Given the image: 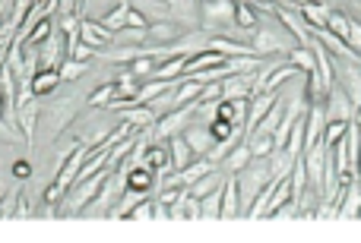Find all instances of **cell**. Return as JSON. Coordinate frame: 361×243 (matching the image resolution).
I'll return each instance as SVG.
<instances>
[{
  "mask_svg": "<svg viewBox=\"0 0 361 243\" xmlns=\"http://www.w3.org/2000/svg\"><path fill=\"white\" fill-rule=\"evenodd\" d=\"M95 48H92V44H86V41H76V48H73V54H70V57L73 60H86V64H89L92 57H95Z\"/></svg>",
  "mask_w": 361,
  "mask_h": 243,
  "instance_id": "cell-34",
  "label": "cell"
},
{
  "mask_svg": "<svg viewBox=\"0 0 361 243\" xmlns=\"http://www.w3.org/2000/svg\"><path fill=\"white\" fill-rule=\"evenodd\" d=\"M149 218H156V199H140L127 212V221H149Z\"/></svg>",
  "mask_w": 361,
  "mask_h": 243,
  "instance_id": "cell-31",
  "label": "cell"
},
{
  "mask_svg": "<svg viewBox=\"0 0 361 243\" xmlns=\"http://www.w3.org/2000/svg\"><path fill=\"white\" fill-rule=\"evenodd\" d=\"M172 218L174 221H196V218H203V202L194 196L190 190H184V196L178 199L172 206Z\"/></svg>",
  "mask_w": 361,
  "mask_h": 243,
  "instance_id": "cell-15",
  "label": "cell"
},
{
  "mask_svg": "<svg viewBox=\"0 0 361 243\" xmlns=\"http://www.w3.org/2000/svg\"><path fill=\"white\" fill-rule=\"evenodd\" d=\"M13 177L16 180H32V162L29 158H19V162L13 164Z\"/></svg>",
  "mask_w": 361,
  "mask_h": 243,
  "instance_id": "cell-36",
  "label": "cell"
},
{
  "mask_svg": "<svg viewBox=\"0 0 361 243\" xmlns=\"http://www.w3.org/2000/svg\"><path fill=\"white\" fill-rule=\"evenodd\" d=\"M38 120H41V98H29V101L19 104V130H23V142L26 148L35 146L38 136Z\"/></svg>",
  "mask_w": 361,
  "mask_h": 243,
  "instance_id": "cell-6",
  "label": "cell"
},
{
  "mask_svg": "<svg viewBox=\"0 0 361 243\" xmlns=\"http://www.w3.org/2000/svg\"><path fill=\"white\" fill-rule=\"evenodd\" d=\"M276 101H279V95L276 92H257L254 98H250V110H248V136L250 133L257 130V124H260V120L266 117V114H270L272 108H276Z\"/></svg>",
  "mask_w": 361,
  "mask_h": 243,
  "instance_id": "cell-11",
  "label": "cell"
},
{
  "mask_svg": "<svg viewBox=\"0 0 361 243\" xmlns=\"http://www.w3.org/2000/svg\"><path fill=\"white\" fill-rule=\"evenodd\" d=\"M228 60H232L228 54L206 48V51L194 54V57L187 60V66H184V76H194V73H200V70H212V66H222V64H228Z\"/></svg>",
  "mask_w": 361,
  "mask_h": 243,
  "instance_id": "cell-13",
  "label": "cell"
},
{
  "mask_svg": "<svg viewBox=\"0 0 361 243\" xmlns=\"http://www.w3.org/2000/svg\"><path fill=\"white\" fill-rule=\"evenodd\" d=\"M130 10H133V3H130V0H118V3H114V7L102 16V22H105L111 32H118V29H124V26H127Z\"/></svg>",
  "mask_w": 361,
  "mask_h": 243,
  "instance_id": "cell-22",
  "label": "cell"
},
{
  "mask_svg": "<svg viewBox=\"0 0 361 243\" xmlns=\"http://www.w3.org/2000/svg\"><path fill=\"white\" fill-rule=\"evenodd\" d=\"M180 29H184V26H178L174 19L152 22V26H149V44H172V41H178Z\"/></svg>",
  "mask_w": 361,
  "mask_h": 243,
  "instance_id": "cell-18",
  "label": "cell"
},
{
  "mask_svg": "<svg viewBox=\"0 0 361 243\" xmlns=\"http://www.w3.org/2000/svg\"><path fill=\"white\" fill-rule=\"evenodd\" d=\"M222 186H225V184H222ZM222 186L212 190L210 196L200 199V202H203V218H222Z\"/></svg>",
  "mask_w": 361,
  "mask_h": 243,
  "instance_id": "cell-29",
  "label": "cell"
},
{
  "mask_svg": "<svg viewBox=\"0 0 361 243\" xmlns=\"http://www.w3.org/2000/svg\"><path fill=\"white\" fill-rule=\"evenodd\" d=\"M156 218L158 221H172V206H165V202H158L156 199Z\"/></svg>",
  "mask_w": 361,
  "mask_h": 243,
  "instance_id": "cell-38",
  "label": "cell"
},
{
  "mask_svg": "<svg viewBox=\"0 0 361 243\" xmlns=\"http://www.w3.org/2000/svg\"><path fill=\"white\" fill-rule=\"evenodd\" d=\"M234 10H238L234 0H203L200 3V29L210 38L232 35V29H225V26H238L234 22Z\"/></svg>",
  "mask_w": 361,
  "mask_h": 243,
  "instance_id": "cell-2",
  "label": "cell"
},
{
  "mask_svg": "<svg viewBox=\"0 0 361 243\" xmlns=\"http://www.w3.org/2000/svg\"><path fill=\"white\" fill-rule=\"evenodd\" d=\"M250 158H254V152H250V142H238V146L232 148V152L225 155V162H222V171L225 174H238V171H244L250 164Z\"/></svg>",
  "mask_w": 361,
  "mask_h": 243,
  "instance_id": "cell-17",
  "label": "cell"
},
{
  "mask_svg": "<svg viewBox=\"0 0 361 243\" xmlns=\"http://www.w3.org/2000/svg\"><path fill=\"white\" fill-rule=\"evenodd\" d=\"M349 44H352L355 51H361V26L352 19V35H349Z\"/></svg>",
  "mask_w": 361,
  "mask_h": 243,
  "instance_id": "cell-37",
  "label": "cell"
},
{
  "mask_svg": "<svg viewBox=\"0 0 361 243\" xmlns=\"http://www.w3.org/2000/svg\"><path fill=\"white\" fill-rule=\"evenodd\" d=\"M67 60V35L60 32V26L38 44V64L41 70H60V64Z\"/></svg>",
  "mask_w": 361,
  "mask_h": 243,
  "instance_id": "cell-5",
  "label": "cell"
},
{
  "mask_svg": "<svg viewBox=\"0 0 361 243\" xmlns=\"http://www.w3.org/2000/svg\"><path fill=\"white\" fill-rule=\"evenodd\" d=\"M196 117H200V98L190 101V104H180V108L168 110V114H162L152 133H156V139H172V136H178V133L187 130Z\"/></svg>",
  "mask_w": 361,
  "mask_h": 243,
  "instance_id": "cell-3",
  "label": "cell"
},
{
  "mask_svg": "<svg viewBox=\"0 0 361 243\" xmlns=\"http://www.w3.org/2000/svg\"><path fill=\"white\" fill-rule=\"evenodd\" d=\"M60 82H64L60 79V70H38L35 79H32V92H35L38 98H48Z\"/></svg>",
  "mask_w": 361,
  "mask_h": 243,
  "instance_id": "cell-21",
  "label": "cell"
},
{
  "mask_svg": "<svg viewBox=\"0 0 361 243\" xmlns=\"http://www.w3.org/2000/svg\"><path fill=\"white\" fill-rule=\"evenodd\" d=\"M222 218H241V186H238V174H228L225 186H222Z\"/></svg>",
  "mask_w": 361,
  "mask_h": 243,
  "instance_id": "cell-14",
  "label": "cell"
},
{
  "mask_svg": "<svg viewBox=\"0 0 361 243\" xmlns=\"http://www.w3.org/2000/svg\"><path fill=\"white\" fill-rule=\"evenodd\" d=\"M86 73H89V64H86V60L67 57L64 64H60V79H64V82H80Z\"/></svg>",
  "mask_w": 361,
  "mask_h": 243,
  "instance_id": "cell-25",
  "label": "cell"
},
{
  "mask_svg": "<svg viewBox=\"0 0 361 243\" xmlns=\"http://www.w3.org/2000/svg\"><path fill=\"white\" fill-rule=\"evenodd\" d=\"M257 73H232L222 79V98H254Z\"/></svg>",
  "mask_w": 361,
  "mask_h": 243,
  "instance_id": "cell-10",
  "label": "cell"
},
{
  "mask_svg": "<svg viewBox=\"0 0 361 243\" xmlns=\"http://www.w3.org/2000/svg\"><path fill=\"white\" fill-rule=\"evenodd\" d=\"M225 180H228V174H222V168H216V171H210V174H203L194 186H187V190L194 193L196 199H203V196H210L212 190H219V186L225 184Z\"/></svg>",
  "mask_w": 361,
  "mask_h": 243,
  "instance_id": "cell-20",
  "label": "cell"
},
{
  "mask_svg": "<svg viewBox=\"0 0 361 243\" xmlns=\"http://www.w3.org/2000/svg\"><path fill=\"white\" fill-rule=\"evenodd\" d=\"M200 0H168V13L184 29H200Z\"/></svg>",
  "mask_w": 361,
  "mask_h": 243,
  "instance_id": "cell-9",
  "label": "cell"
},
{
  "mask_svg": "<svg viewBox=\"0 0 361 243\" xmlns=\"http://www.w3.org/2000/svg\"><path fill=\"white\" fill-rule=\"evenodd\" d=\"M156 66H158V60H156V57H136L133 64H130V70H133V73L140 76V79H152Z\"/></svg>",
  "mask_w": 361,
  "mask_h": 243,
  "instance_id": "cell-33",
  "label": "cell"
},
{
  "mask_svg": "<svg viewBox=\"0 0 361 243\" xmlns=\"http://www.w3.org/2000/svg\"><path fill=\"white\" fill-rule=\"evenodd\" d=\"M54 29H57V19H54V16H45V19H41V22L35 26V29L29 32V38H26L23 44H41Z\"/></svg>",
  "mask_w": 361,
  "mask_h": 243,
  "instance_id": "cell-28",
  "label": "cell"
},
{
  "mask_svg": "<svg viewBox=\"0 0 361 243\" xmlns=\"http://www.w3.org/2000/svg\"><path fill=\"white\" fill-rule=\"evenodd\" d=\"M304 186H308V164L295 162V168H292V199L295 202L304 199Z\"/></svg>",
  "mask_w": 361,
  "mask_h": 243,
  "instance_id": "cell-27",
  "label": "cell"
},
{
  "mask_svg": "<svg viewBox=\"0 0 361 243\" xmlns=\"http://www.w3.org/2000/svg\"><path fill=\"white\" fill-rule=\"evenodd\" d=\"M80 41L92 44L95 51H102V48L114 44V32L108 29L102 19H89V16H83V26H80Z\"/></svg>",
  "mask_w": 361,
  "mask_h": 243,
  "instance_id": "cell-7",
  "label": "cell"
},
{
  "mask_svg": "<svg viewBox=\"0 0 361 243\" xmlns=\"http://www.w3.org/2000/svg\"><path fill=\"white\" fill-rule=\"evenodd\" d=\"M89 95L92 92H86L80 82H73L70 86V92H64V95H54L51 101L41 104V120H38V133L45 136V142H54L60 136V133H67L70 124L76 120V114H80V108H83V101L89 104Z\"/></svg>",
  "mask_w": 361,
  "mask_h": 243,
  "instance_id": "cell-1",
  "label": "cell"
},
{
  "mask_svg": "<svg viewBox=\"0 0 361 243\" xmlns=\"http://www.w3.org/2000/svg\"><path fill=\"white\" fill-rule=\"evenodd\" d=\"M222 98V82H206L200 92V101H219Z\"/></svg>",
  "mask_w": 361,
  "mask_h": 243,
  "instance_id": "cell-35",
  "label": "cell"
},
{
  "mask_svg": "<svg viewBox=\"0 0 361 243\" xmlns=\"http://www.w3.org/2000/svg\"><path fill=\"white\" fill-rule=\"evenodd\" d=\"M149 41V29H133V26H124V29L114 32V44H146Z\"/></svg>",
  "mask_w": 361,
  "mask_h": 243,
  "instance_id": "cell-26",
  "label": "cell"
},
{
  "mask_svg": "<svg viewBox=\"0 0 361 243\" xmlns=\"http://www.w3.org/2000/svg\"><path fill=\"white\" fill-rule=\"evenodd\" d=\"M120 117L130 120L133 126H140V130H152V126L158 124V114L149 108V104H133V108L120 110Z\"/></svg>",
  "mask_w": 361,
  "mask_h": 243,
  "instance_id": "cell-19",
  "label": "cell"
},
{
  "mask_svg": "<svg viewBox=\"0 0 361 243\" xmlns=\"http://www.w3.org/2000/svg\"><path fill=\"white\" fill-rule=\"evenodd\" d=\"M301 13H304V19H308L314 29H326V26H330V13H333V10L326 7V3H314V0H311V3L301 7Z\"/></svg>",
  "mask_w": 361,
  "mask_h": 243,
  "instance_id": "cell-23",
  "label": "cell"
},
{
  "mask_svg": "<svg viewBox=\"0 0 361 243\" xmlns=\"http://www.w3.org/2000/svg\"><path fill=\"white\" fill-rule=\"evenodd\" d=\"M234 3H238V7H241V3H248V7H254V0H234Z\"/></svg>",
  "mask_w": 361,
  "mask_h": 243,
  "instance_id": "cell-40",
  "label": "cell"
},
{
  "mask_svg": "<svg viewBox=\"0 0 361 243\" xmlns=\"http://www.w3.org/2000/svg\"><path fill=\"white\" fill-rule=\"evenodd\" d=\"M200 3H203V0H200Z\"/></svg>",
  "mask_w": 361,
  "mask_h": 243,
  "instance_id": "cell-41",
  "label": "cell"
},
{
  "mask_svg": "<svg viewBox=\"0 0 361 243\" xmlns=\"http://www.w3.org/2000/svg\"><path fill=\"white\" fill-rule=\"evenodd\" d=\"M250 44L257 48V54L260 57H266V54H282V51H292V32L282 29V26H257V32L250 35Z\"/></svg>",
  "mask_w": 361,
  "mask_h": 243,
  "instance_id": "cell-4",
  "label": "cell"
},
{
  "mask_svg": "<svg viewBox=\"0 0 361 243\" xmlns=\"http://www.w3.org/2000/svg\"><path fill=\"white\" fill-rule=\"evenodd\" d=\"M114 95H118V79H108L105 86H98L95 92L89 95V108H102V110H105L108 104H111Z\"/></svg>",
  "mask_w": 361,
  "mask_h": 243,
  "instance_id": "cell-24",
  "label": "cell"
},
{
  "mask_svg": "<svg viewBox=\"0 0 361 243\" xmlns=\"http://www.w3.org/2000/svg\"><path fill=\"white\" fill-rule=\"evenodd\" d=\"M184 139L190 142V148H194L196 155H210L212 152V146H216V136H212V130H210V124H190L187 130H184Z\"/></svg>",
  "mask_w": 361,
  "mask_h": 243,
  "instance_id": "cell-12",
  "label": "cell"
},
{
  "mask_svg": "<svg viewBox=\"0 0 361 243\" xmlns=\"http://www.w3.org/2000/svg\"><path fill=\"white\" fill-rule=\"evenodd\" d=\"M326 117L330 120H355V101L349 98L346 88L333 86L326 95Z\"/></svg>",
  "mask_w": 361,
  "mask_h": 243,
  "instance_id": "cell-8",
  "label": "cell"
},
{
  "mask_svg": "<svg viewBox=\"0 0 361 243\" xmlns=\"http://www.w3.org/2000/svg\"><path fill=\"white\" fill-rule=\"evenodd\" d=\"M234 22H238V29H244L248 35H254L257 26H260V22H257V16H254V10H250L248 3H241V7L234 10Z\"/></svg>",
  "mask_w": 361,
  "mask_h": 243,
  "instance_id": "cell-30",
  "label": "cell"
},
{
  "mask_svg": "<svg viewBox=\"0 0 361 243\" xmlns=\"http://www.w3.org/2000/svg\"><path fill=\"white\" fill-rule=\"evenodd\" d=\"M349 124H352V120H330V124H326V133H324V142H326V146H330V148L336 146V142L349 133Z\"/></svg>",
  "mask_w": 361,
  "mask_h": 243,
  "instance_id": "cell-32",
  "label": "cell"
},
{
  "mask_svg": "<svg viewBox=\"0 0 361 243\" xmlns=\"http://www.w3.org/2000/svg\"><path fill=\"white\" fill-rule=\"evenodd\" d=\"M10 186H13V184L7 180V174H3V164H0V199H3V196L10 193Z\"/></svg>",
  "mask_w": 361,
  "mask_h": 243,
  "instance_id": "cell-39",
  "label": "cell"
},
{
  "mask_svg": "<svg viewBox=\"0 0 361 243\" xmlns=\"http://www.w3.org/2000/svg\"><path fill=\"white\" fill-rule=\"evenodd\" d=\"M168 146H172V164H174V171H184L187 164H194L200 155L190 148V142L184 139V133H178V136H172L168 139Z\"/></svg>",
  "mask_w": 361,
  "mask_h": 243,
  "instance_id": "cell-16",
  "label": "cell"
}]
</instances>
